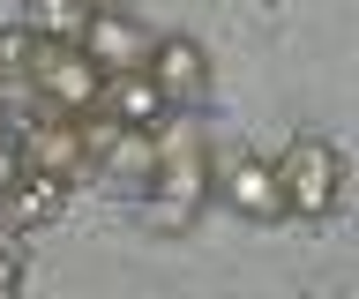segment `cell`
<instances>
[{
    "mask_svg": "<svg viewBox=\"0 0 359 299\" xmlns=\"http://www.w3.org/2000/svg\"><path fill=\"white\" fill-rule=\"evenodd\" d=\"M22 46H30L22 30H0V90H8V83L22 75Z\"/></svg>",
    "mask_w": 359,
    "mask_h": 299,
    "instance_id": "cell-12",
    "label": "cell"
},
{
    "mask_svg": "<svg viewBox=\"0 0 359 299\" xmlns=\"http://www.w3.org/2000/svg\"><path fill=\"white\" fill-rule=\"evenodd\" d=\"M277 195H285V209H299V217H330L337 195H344V158H337V142L292 135L285 158H277Z\"/></svg>",
    "mask_w": 359,
    "mask_h": 299,
    "instance_id": "cell-3",
    "label": "cell"
},
{
    "mask_svg": "<svg viewBox=\"0 0 359 299\" xmlns=\"http://www.w3.org/2000/svg\"><path fill=\"white\" fill-rule=\"evenodd\" d=\"M22 142V172H45V180H90V135H83V120H67V113H45L30 120V127H15Z\"/></svg>",
    "mask_w": 359,
    "mask_h": 299,
    "instance_id": "cell-4",
    "label": "cell"
},
{
    "mask_svg": "<svg viewBox=\"0 0 359 299\" xmlns=\"http://www.w3.org/2000/svg\"><path fill=\"white\" fill-rule=\"evenodd\" d=\"M22 83L38 90L45 113H97V90H105V75L83 60V46L75 38H30L22 46Z\"/></svg>",
    "mask_w": 359,
    "mask_h": 299,
    "instance_id": "cell-1",
    "label": "cell"
},
{
    "mask_svg": "<svg viewBox=\"0 0 359 299\" xmlns=\"http://www.w3.org/2000/svg\"><path fill=\"white\" fill-rule=\"evenodd\" d=\"M75 46H83V60L97 75H128L150 60V30L135 23V15H120V8H90V23L75 30Z\"/></svg>",
    "mask_w": 359,
    "mask_h": 299,
    "instance_id": "cell-6",
    "label": "cell"
},
{
    "mask_svg": "<svg viewBox=\"0 0 359 299\" xmlns=\"http://www.w3.org/2000/svg\"><path fill=\"white\" fill-rule=\"evenodd\" d=\"M22 172V142H15V127H0V187Z\"/></svg>",
    "mask_w": 359,
    "mask_h": 299,
    "instance_id": "cell-14",
    "label": "cell"
},
{
    "mask_svg": "<svg viewBox=\"0 0 359 299\" xmlns=\"http://www.w3.org/2000/svg\"><path fill=\"white\" fill-rule=\"evenodd\" d=\"M210 187H217V195L240 209V217H285L277 165H269V158H255V150H232V158H217V165H210Z\"/></svg>",
    "mask_w": 359,
    "mask_h": 299,
    "instance_id": "cell-7",
    "label": "cell"
},
{
    "mask_svg": "<svg viewBox=\"0 0 359 299\" xmlns=\"http://www.w3.org/2000/svg\"><path fill=\"white\" fill-rule=\"evenodd\" d=\"M83 135H90V172H105V180L128 187V195H150V172H157V135L150 127L97 120V127H83Z\"/></svg>",
    "mask_w": 359,
    "mask_h": 299,
    "instance_id": "cell-5",
    "label": "cell"
},
{
    "mask_svg": "<svg viewBox=\"0 0 359 299\" xmlns=\"http://www.w3.org/2000/svg\"><path fill=\"white\" fill-rule=\"evenodd\" d=\"M90 8H112V0H90Z\"/></svg>",
    "mask_w": 359,
    "mask_h": 299,
    "instance_id": "cell-15",
    "label": "cell"
},
{
    "mask_svg": "<svg viewBox=\"0 0 359 299\" xmlns=\"http://www.w3.org/2000/svg\"><path fill=\"white\" fill-rule=\"evenodd\" d=\"M0 299H22V254L0 247Z\"/></svg>",
    "mask_w": 359,
    "mask_h": 299,
    "instance_id": "cell-13",
    "label": "cell"
},
{
    "mask_svg": "<svg viewBox=\"0 0 359 299\" xmlns=\"http://www.w3.org/2000/svg\"><path fill=\"white\" fill-rule=\"evenodd\" d=\"M60 209H67V187L45 180V172H15V180L0 187V232H38Z\"/></svg>",
    "mask_w": 359,
    "mask_h": 299,
    "instance_id": "cell-9",
    "label": "cell"
},
{
    "mask_svg": "<svg viewBox=\"0 0 359 299\" xmlns=\"http://www.w3.org/2000/svg\"><path fill=\"white\" fill-rule=\"evenodd\" d=\"M142 75H150L157 90H165V105H195L202 90H210V60H202L195 38H150V60H142Z\"/></svg>",
    "mask_w": 359,
    "mask_h": 299,
    "instance_id": "cell-8",
    "label": "cell"
},
{
    "mask_svg": "<svg viewBox=\"0 0 359 299\" xmlns=\"http://www.w3.org/2000/svg\"><path fill=\"white\" fill-rule=\"evenodd\" d=\"M97 113L120 120V127H165V90H157L142 68L105 75V90H97Z\"/></svg>",
    "mask_w": 359,
    "mask_h": 299,
    "instance_id": "cell-10",
    "label": "cell"
},
{
    "mask_svg": "<svg viewBox=\"0 0 359 299\" xmlns=\"http://www.w3.org/2000/svg\"><path fill=\"white\" fill-rule=\"evenodd\" d=\"M30 23H38V38H75L90 23V0H30Z\"/></svg>",
    "mask_w": 359,
    "mask_h": 299,
    "instance_id": "cell-11",
    "label": "cell"
},
{
    "mask_svg": "<svg viewBox=\"0 0 359 299\" xmlns=\"http://www.w3.org/2000/svg\"><path fill=\"white\" fill-rule=\"evenodd\" d=\"M157 135V172H150V217L165 232H180V225H195V209H202V195H210V165H202V142H195V127H150Z\"/></svg>",
    "mask_w": 359,
    "mask_h": 299,
    "instance_id": "cell-2",
    "label": "cell"
}]
</instances>
